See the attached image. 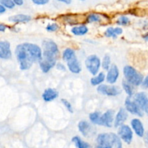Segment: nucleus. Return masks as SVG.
<instances>
[{
	"mask_svg": "<svg viewBox=\"0 0 148 148\" xmlns=\"http://www.w3.org/2000/svg\"><path fill=\"white\" fill-rule=\"evenodd\" d=\"M15 54L22 70L30 69L34 62H40L42 59L40 48L38 45L30 43L18 45L15 49Z\"/></svg>",
	"mask_w": 148,
	"mask_h": 148,
	"instance_id": "f257e3e1",
	"label": "nucleus"
},
{
	"mask_svg": "<svg viewBox=\"0 0 148 148\" xmlns=\"http://www.w3.org/2000/svg\"><path fill=\"white\" fill-rule=\"evenodd\" d=\"M43 53L42 59L48 60L56 61L59 56V49L56 43L51 40H43Z\"/></svg>",
	"mask_w": 148,
	"mask_h": 148,
	"instance_id": "f03ea898",
	"label": "nucleus"
},
{
	"mask_svg": "<svg viewBox=\"0 0 148 148\" xmlns=\"http://www.w3.org/2000/svg\"><path fill=\"white\" fill-rule=\"evenodd\" d=\"M124 75L127 82L131 85L138 86L143 83V76L131 66H125L124 67Z\"/></svg>",
	"mask_w": 148,
	"mask_h": 148,
	"instance_id": "7ed1b4c3",
	"label": "nucleus"
},
{
	"mask_svg": "<svg viewBox=\"0 0 148 148\" xmlns=\"http://www.w3.org/2000/svg\"><path fill=\"white\" fill-rule=\"evenodd\" d=\"M118 137V136L114 133H103L98 136L97 143L98 145L113 147Z\"/></svg>",
	"mask_w": 148,
	"mask_h": 148,
	"instance_id": "20e7f679",
	"label": "nucleus"
},
{
	"mask_svg": "<svg viewBox=\"0 0 148 148\" xmlns=\"http://www.w3.org/2000/svg\"><path fill=\"white\" fill-rule=\"evenodd\" d=\"M85 65L88 71L92 75H95L101 66V61L96 55H90L85 60Z\"/></svg>",
	"mask_w": 148,
	"mask_h": 148,
	"instance_id": "39448f33",
	"label": "nucleus"
},
{
	"mask_svg": "<svg viewBox=\"0 0 148 148\" xmlns=\"http://www.w3.org/2000/svg\"><path fill=\"white\" fill-rule=\"evenodd\" d=\"M99 93L108 96H116L121 93V90L118 86H108L106 85H101L97 89Z\"/></svg>",
	"mask_w": 148,
	"mask_h": 148,
	"instance_id": "423d86ee",
	"label": "nucleus"
},
{
	"mask_svg": "<svg viewBox=\"0 0 148 148\" xmlns=\"http://www.w3.org/2000/svg\"><path fill=\"white\" fill-rule=\"evenodd\" d=\"M134 101L140 107L142 111L147 112L148 110V98L145 92H141L135 94Z\"/></svg>",
	"mask_w": 148,
	"mask_h": 148,
	"instance_id": "0eeeda50",
	"label": "nucleus"
},
{
	"mask_svg": "<svg viewBox=\"0 0 148 148\" xmlns=\"http://www.w3.org/2000/svg\"><path fill=\"white\" fill-rule=\"evenodd\" d=\"M119 135L126 143L130 144L132 140L133 132L129 126L122 125L119 130Z\"/></svg>",
	"mask_w": 148,
	"mask_h": 148,
	"instance_id": "6e6552de",
	"label": "nucleus"
},
{
	"mask_svg": "<svg viewBox=\"0 0 148 148\" xmlns=\"http://www.w3.org/2000/svg\"><path fill=\"white\" fill-rule=\"evenodd\" d=\"M126 109L131 114L137 115L139 116H143V111L140 108L134 101H132L130 98H127L125 101Z\"/></svg>",
	"mask_w": 148,
	"mask_h": 148,
	"instance_id": "1a4fd4ad",
	"label": "nucleus"
},
{
	"mask_svg": "<svg viewBox=\"0 0 148 148\" xmlns=\"http://www.w3.org/2000/svg\"><path fill=\"white\" fill-rule=\"evenodd\" d=\"M115 111L113 110H108L104 113L101 116V125L111 128L113 125L114 117Z\"/></svg>",
	"mask_w": 148,
	"mask_h": 148,
	"instance_id": "9d476101",
	"label": "nucleus"
},
{
	"mask_svg": "<svg viewBox=\"0 0 148 148\" xmlns=\"http://www.w3.org/2000/svg\"><path fill=\"white\" fill-rule=\"evenodd\" d=\"M11 56L10 43L8 41H0V59H8Z\"/></svg>",
	"mask_w": 148,
	"mask_h": 148,
	"instance_id": "9b49d317",
	"label": "nucleus"
},
{
	"mask_svg": "<svg viewBox=\"0 0 148 148\" xmlns=\"http://www.w3.org/2000/svg\"><path fill=\"white\" fill-rule=\"evenodd\" d=\"M66 62L67 63L68 68L71 72L75 74H78L81 72L82 69H81L80 64L78 62L76 55L68 59Z\"/></svg>",
	"mask_w": 148,
	"mask_h": 148,
	"instance_id": "f8f14e48",
	"label": "nucleus"
},
{
	"mask_svg": "<svg viewBox=\"0 0 148 148\" xmlns=\"http://www.w3.org/2000/svg\"><path fill=\"white\" fill-rule=\"evenodd\" d=\"M119 75V71L118 66L114 64H112L110 66L108 74H107L106 79L108 83H115L116 82L117 79H118Z\"/></svg>",
	"mask_w": 148,
	"mask_h": 148,
	"instance_id": "ddd939ff",
	"label": "nucleus"
},
{
	"mask_svg": "<svg viewBox=\"0 0 148 148\" xmlns=\"http://www.w3.org/2000/svg\"><path fill=\"white\" fill-rule=\"evenodd\" d=\"M127 117H128V114H127L126 110L123 108H120L119 111L116 116L115 121H114V127H119L122 126L124 121L127 119Z\"/></svg>",
	"mask_w": 148,
	"mask_h": 148,
	"instance_id": "4468645a",
	"label": "nucleus"
},
{
	"mask_svg": "<svg viewBox=\"0 0 148 148\" xmlns=\"http://www.w3.org/2000/svg\"><path fill=\"white\" fill-rule=\"evenodd\" d=\"M131 124L133 130H134L135 133L137 134V135H138L139 137H140L144 136L145 134L144 127H143V123L141 122L140 120L137 119H132V121Z\"/></svg>",
	"mask_w": 148,
	"mask_h": 148,
	"instance_id": "2eb2a0df",
	"label": "nucleus"
},
{
	"mask_svg": "<svg viewBox=\"0 0 148 148\" xmlns=\"http://www.w3.org/2000/svg\"><path fill=\"white\" fill-rule=\"evenodd\" d=\"M39 64H40V67L41 69V70L43 72H45V73H46V72H49L51 68H53L55 66V64H56V61L41 59V60L39 62Z\"/></svg>",
	"mask_w": 148,
	"mask_h": 148,
	"instance_id": "dca6fc26",
	"label": "nucleus"
},
{
	"mask_svg": "<svg viewBox=\"0 0 148 148\" xmlns=\"http://www.w3.org/2000/svg\"><path fill=\"white\" fill-rule=\"evenodd\" d=\"M43 100L45 101H47V102H49V101H52L56 98L58 97V92L57 91L54 90L53 89H51V88H48L46 90L44 91V92L43 93Z\"/></svg>",
	"mask_w": 148,
	"mask_h": 148,
	"instance_id": "f3484780",
	"label": "nucleus"
},
{
	"mask_svg": "<svg viewBox=\"0 0 148 148\" xmlns=\"http://www.w3.org/2000/svg\"><path fill=\"white\" fill-rule=\"evenodd\" d=\"M31 20V17L27 14H16V15L12 16L9 18V20L10 22H12V23H26V22H28Z\"/></svg>",
	"mask_w": 148,
	"mask_h": 148,
	"instance_id": "a211bd4d",
	"label": "nucleus"
},
{
	"mask_svg": "<svg viewBox=\"0 0 148 148\" xmlns=\"http://www.w3.org/2000/svg\"><path fill=\"white\" fill-rule=\"evenodd\" d=\"M78 128H79V132L85 137L88 135L91 130V127L90 124L85 121H81L78 124Z\"/></svg>",
	"mask_w": 148,
	"mask_h": 148,
	"instance_id": "6ab92c4d",
	"label": "nucleus"
},
{
	"mask_svg": "<svg viewBox=\"0 0 148 148\" xmlns=\"http://www.w3.org/2000/svg\"><path fill=\"white\" fill-rule=\"evenodd\" d=\"M123 32L122 29L120 27H108L105 32V35L107 37H113V38H116L118 35L121 34Z\"/></svg>",
	"mask_w": 148,
	"mask_h": 148,
	"instance_id": "aec40b11",
	"label": "nucleus"
},
{
	"mask_svg": "<svg viewBox=\"0 0 148 148\" xmlns=\"http://www.w3.org/2000/svg\"><path fill=\"white\" fill-rule=\"evenodd\" d=\"M88 29L85 25L78 26V27H75L72 29V33L76 36H82L88 33Z\"/></svg>",
	"mask_w": 148,
	"mask_h": 148,
	"instance_id": "412c9836",
	"label": "nucleus"
},
{
	"mask_svg": "<svg viewBox=\"0 0 148 148\" xmlns=\"http://www.w3.org/2000/svg\"><path fill=\"white\" fill-rule=\"evenodd\" d=\"M72 142L75 143L77 148H92L88 143L82 141L79 137H75L72 138Z\"/></svg>",
	"mask_w": 148,
	"mask_h": 148,
	"instance_id": "4be33fe9",
	"label": "nucleus"
},
{
	"mask_svg": "<svg viewBox=\"0 0 148 148\" xmlns=\"http://www.w3.org/2000/svg\"><path fill=\"white\" fill-rule=\"evenodd\" d=\"M105 79V74L103 72H101L98 76H95L90 79V83L92 85H100Z\"/></svg>",
	"mask_w": 148,
	"mask_h": 148,
	"instance_id": "5701e85b",
	"label": "nucleus"
},
{
	"mask_svg": "<svg viewBox=\"0 0 148 148\" xmlns=\"http://www.w3.org/2000/svg\"><path fill=\"white\" fill-rule=\"evenodd\" d=\"M101 115L99 112H94L90 114L89 118L92 123L101 125Z\"/></svg>",
	"mask_w": 148,
	"mask_h": 148,
	"instance_id": "b1692460",
	"label": "nucleus"
},
{
	"mask_svg": "<svg viewBox=\"0 0 148 148\" xmlns=\"http://www.w3.org/2000/svg\"><path fill=\"white\" fill-rule=\"evenodd\" d=\"M110 64H111V58L108 54L105 55L102 62V66L105 70H108L110 68Z\"/></svg>",
	"mask_w": 148,
	"mask_h": 148,
	"instance_id": "393cba45",
	"label": "nucleus"
},
{
	"mask_svg": "<svg viewBox=\"0 0 148 148\" xmlns=\"http://www.w3.org/2000/svg\"><path fill=\"white\" fill-rule=\"evenodd\" d=\"M122 86L124 88V90H125V92H127V94L129 96H132L133 95V88L130 85V83H128L126 81H124L122 82Z\"/></svg>",
	"mask_w": 148,
	"mask_h": 148,
	"instance_id": "a878e982",
	"label": "nucleus"
},
{
	"mask_svg": "<svg viewBox=\"0 0 148 148\" xmlns=\"http://www.w3.org/2000/svg\"><path fill=\"white\" fill-rule=\"evenodd\" d=\"M0 3L4 8L7 7L9 9H12L14 8V5H15L14 1H12V0H2V1H0Z\"/></svg>",
	"mask_w": 148,
	"mask_h": 148,
	"instance_id": "bb28decb",
	"label": "nucleus"
},
{
	"mask_svg": "<svg viewBox=\"0 0 148 148\" xmlns=\"http://www.w3.org/2000/svg\"><path fill=\"white\" fill-rule=\"evenodd\" d=\"M87 20L88 23H93V22H100L101 21V17L98 14H90L87 17Z\"/></svg>",
	"mask_w": 148,
	"mask_h": 148,
	"instance_id": "cd10ccee",
	"label": "nucleus"
},
{
	"mask_svg": "<svg viewBox=\"0 0 148 148\" xmlns=\"http://www.w3.org/2000/svg\"><path fill=\"white\" fill-rule=\"evenodd\" d=\"M130 23V19L126 16H121L117 20V23L119 25H125Z\"/></svg>",
	"mask_w": 148,
	"mask_h": 148,
	"instance_id": "c85d7f7f",
	"label": "nucleus"
},
{
	"mask_svg": "<svg viewBox=\"0 0 148 148\" xmlns=\"http://www.w3.org/2000/svg\"><path fill=\"white\" fill-rule=\"evenodd\" d=\"M59 29V25H58L56 23H52V24L48 25L47 27H46V30L48 31H56V30Z\"/></svg>",
	"mask_w": 148,
	"mask_h": 148,
	"instance_id": "c756f323",
	"label": "nucleus"
},
{
	"mask_svg": "<svg viewBox=\"0 0 148 148\" xmlns=\"http://www.w3.org/2000/svg\"><path fill=\"white\" fill-rule=\"evenodd\" d=\"M61 101H62V103H63L64 105L65 106V107H66V108H67V110L69 111V112H70V113H73V110H72V105H71L70 103H69V101H67V100L62 99V100H61Z\"/></svg>",
	"mask_w": 148,
	"mask_h": 148,
	"instance_id": "7c9ffc66",
	"label": "nucleus"
},
{
	"mask_svg": "<svg viewBox=\"0 0 148 148\" xmlns=\"http://www.w3.org/2000/svg\"><path fill=\"white\" fill-rule=\"evenodd\" d=\"M33 2L38 5H42V4H46L49 2L48 0H33Z\"/></svg>",
	"mask_w": 148,
	"mask_h": 148,
	"instance_id": "2f4dec72",
	"label": "nucleus"
},
{
	"mask_svg": "<svg viewBox=\"0 0 148 148\" xmlns=\"http://www.w3.org/2000/svg\"><path fill=\"white\" fill-rule=\"evenodd\" d=\"M142 85H143V88H148V75L146 77L145 79L143 81V83H142Z\"/></svg>",
	"mask_w": 148,
	"mask_h": 148,
	"instance_id": "473e14b6",
	"label": "nucleus"
},
{
	"mask_svg": "<svg viewBox=\"0 0 148 148\" xmlns=\"http://www.w3.org/2000/svg\"><path fill=\"white\" fill-rule=\"evenodd\" d=\"M56 67H57L58 69H59V70H65V67L64 66L63 64H62L59 63L57 64V65H56Z\"/></svg>",
	"mask_w": 148,
	"mask_h": 148,
	"instance_id": "72a5a7b5",
	"label": "nucleus"
},
{
	"mask_svg": "<svg viewBox=\"0 0 148 148\" xmlns=\"http://www.w3.org/2000/svg\"><path fill=\"white\" fill-rule=\"evenodd\" d=\"M144 140H145V144L148 145V132H147L146 133H145L144 134Z\"/></svg>",
	"mask_w": 148,
	"mask_h": 148,
	"instance_id": "f704fd0d",
	"label": "nucleus"
},
{
	"mask_svg": "<svg viewBox=\"0 0 148 148\" xmlns=\"http://www.w3.org/2000/svg\"><path fill=\"white\" fill-rule=\"evenodd\" d=\"M14 4H17V5H22V4H23V0H14Z\"/></svg>",
	"mask_w": 148,
	"mask_h": 148,
	"instance_id": "c9c22d12",
	"label": "nucleus"
},
{
	"mask_svg": "<svg viewBox=\"0 0 148 148\" xmlns=\"http://www.w3.org/2000/svg\"><path fill=\"white\" fill-rule=\"evenodd\" d=\"M6 28H7L6 25H4V24H0V31L4 32L6 30Z\"/></svg>",
	"mask_w": 148,
	"mask_h": 148,
	"instance_id": "e433bc0d",
	"label": "nucleus"
},
{
	"mask_svg": "<svg viewBox=\"0 0 148 148\" xmlns=\"http://www.w3.org/2000/svg\"><path fill=\"white\" fill-rule=\"evenodd\" d=\"M5 11H6V9L4 8V7H3L1 4H0V14H1V13H4Z\"/></svg>",
	"mask_w": 148,
	"mask_h": 148,
	"instance_id": "4c0bfd02",
	"label": "nucleus"
},
{
	"mask_svg": "<svg viewBox=\"0 0 148 148\" xmlns=\"http://www.w3.org/2000/svg\"><path fill=\"white\" fill-rule=\"evenodd\" d=\"M59 1H62V2L65 3V4H69L71 3L70 0H59Z\"/></svg>",
	"mask_w": 148,
	"mask_h": 148,
	"instance_id": "58836bf2",
	"label": "nucleus"
},
{
	"mask_svg": "<svg viewBox=\"0 0 148 148\" xmlns=\"http://www.w3.org/2000/svg\"><path fill=\"white\" fill-rule=\"evenodd\" d=\"M95 148H112V147L110 146H101V145H97Z\"/></svg>",
	"mask_w": 148,
	"mask_h": 148,
	"instance_id": "ea45409f",
	"label": "nucleus"
},
{
	"mask_svg": "<svg viewBox=\"0 0 148 148\" xmlns=\"http://www.w3.org/2000/svg\"><path fill=\"white\" fill-rule=\"evenodd\" d=\"M143 38H144L145 40H147V41H148V33L145 34V36H143Z\"/></svg>",
	"mask_w": 148,
	"mask_h": 148,
	"instance_id": "a19ab883",
	"label": "nucleus"
},
{
	"mask_svg": "<svg viewBox=\"0 0 148 148\" xmlns=\"http://www.w3.org/2000/svg\"><path fill=\"white\" fill-rule=\"evenodd\" d=\"M146 114H147V115H148V110H147V112H146Z\"/></svg>",
	"mask_w": 148,
	"mask_h": 148,
	"instance_id": "79ce46f5",
	"label": "nucleus"
}]
</instances>
